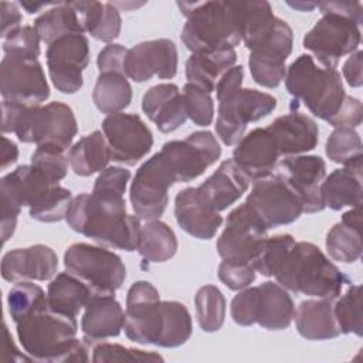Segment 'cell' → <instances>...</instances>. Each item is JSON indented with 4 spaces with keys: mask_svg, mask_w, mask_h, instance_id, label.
<instances>
[{
    "mask_svg": "<svg viewBox=\"0 0 363 363\" xmlns=\"http://www.w3.org/2000/svg\"><path fill=\"white\" fill-rule=\"evenodd\" d=\"M138 252L149 262H166L177 252L174 231L160 220H147L140 227Z\"/></svg>",
    "mask_w": 363,
    "mask_h": 363,
    "instance_id": "cell-39",
    "label": "cell"
},
{
    "mask_svg": "<svg viewBox=\"0 0 363 363\" xmlns=\"http://www.w3.org/2000/svg\"><path fill=\"white\" fill-rule=\"evenodd\" d=\"M173 174L157 152L136 170L129 190L135 216L142 220L159 218L167 206L169 189L174 184Z\"/></svg>",
    "mask_w": 363,
    "mask_h": 363,
    "instance_id": "cell-12",
    "label": "cell"
},
{
    "mask_svg": "<svg viewBox=\"0 0 363 363\" xmlns=\"http://www.w3.org/2000/svg\"><path fill=\"white\" fill-rule=\"evenodd\" d=\"M128 48L121 44H108L98 54V69L99 72H121L125 74L123 64Z\"/></svg>",
    "mask_w": 363,
    "mask_h": 363,
    "instance_id": "cell-54",
    "label": "cell"
},
{
    "mask_svg": "<svg viewBox=\"0 0 363 363\" xmlns=\"http://www.w3.org/2000/svg\"><path fill=\"white\" fill-rule=\"evenodd\" d=\"M193 333V322L189 309L177 301H162L160 319L155 345L160 347H179Z\"/></svg>",
    "mask_w": 363,
    "mask_h": 363,
    "instance_id": "cell-37",
    "label": "cell"
},
{
    "mask_svg": "<svg viewBox=\"0 0 363 363\" xmlns=\"http://www.w3.org/2000/svg\"><path fill=\"white\" fill-rule=\"evenodd\" d=\"M102 133L109 146L111 160L135 166L153 146V135L136 113L118 112L102 121Z\"/></svg>",
    "mask_w": 363,
    "mask_h": 363,
    "instance_id": "cell-13",
    "label": "cell"
},
{
    "mask_svg": "<svg viewBox=\"0 0 363 363\" xmlns=\"http://www.w3.org/2000/svg\"><path fill=\"white\" fill-rule=\"evenodd\" d=\"M244 69L241 65H234L228 71H225L216 85L217 101H223L242 88Z\"/></svg>",
    "mask_w": 363,
    "mask_h": 363,
    "instance_id": "cell-57",
    "label": "cell"
},
{
    "mask_svg": "<svg viewBox=\"0 0 363 363\" xmlns=\"http://www.w3.org/2000/svg\"><path fill=\"white\" fill-rule=\"evenodd\" d=\"M268 228L244 203L235 207L225 220V227L217 240V252L223 261L251 262Z\"/></svg>",
    "mask_w": 363,
    "mask_h": 363,
    "instance_id": "cell-15",
    "label": "cell"
},
{
    "mask_svg": "<svg viewBox=\"0 0 363 363\" xmlns=\"http://www.w3.org/2000/svg\"><path fill=\"white\" fill-rule=\"evenodd\" d=\"M142 109L162 133L179 129L187 119L183 95L174 84H157L142 98Z\"/></svg>",
    "mask_w": 363,
    "mask_h": 363,
    "instance_id": "cell-26",
    "label": "cell"
},
{
    "mask_svg": "<svg viewBox=\"0 0 363 363\" xmlns=\"http://www.w3.org/2000/svg\"><path fill=\"white\" fill-rule=\"evenodd\" d=\"M196 316L204 332H217L225 319V298L216 285L201 286L194 296Z\"/></svg>",
    "mask_w": 363,
    "mask_h": 363,
    "instance_id": "cell-41",
    "label": "cell"
},
{
    "mask_svg": "<svg viewBox=\"0 0 363 363\" xmlns=\"http://www.w3.org/2000/svg\"><path fill=\"white\" fill-rule=\"evenodd\" d=\"M3 99L28 106L41 105L50 96V85L38 60L4 55L0 64Z\"/></svg>",
    "mask_w": 363,
    "mask_h": 363,
    "instance_id": "cell-16",
    "label": "cell"
},
{
    "mask_svg": "<svg viewBox=\"0 0 363 363\" xmlns=\"http://www.w3.org/2000/svg\"><path fill=\"white\" fill-rule=\"evenodd\" d=\"M295 242L291 234L265 237L250 262L251 267L264 277H274Z\"/></svg>",
    "mask_w": 363,
    "mask_h": 363,
    "instance_id": "cell-42",
    "label": "cell"
},
{
    "mask_svg": "<svg viewBox=\"0 0 363 363\" xmlns=\"http://www.w3.org/2000/svg\"><path fill=\"white\" fill-rule=\"evenodd\" d=\"M250 180L235 166L233 159L220 163L217 170L197 186L206 201L216 210H227L234 204L248 189Z\"/></svg>",
    "mask_w": 363,
    "mask_h": 363,
    "instance_id": "cell-27",
    "label": "cell"
},
{
    "mask_svg": "<svg viewBox=\"0 0 363 363\" xmlns=\"http://www.w3.org/2000/svg\"><path fill=\"white\" fill-rule=\"evenodd\" d=\"M47 303V294L41 286L33 284L31 281L16 282V285L9 291L7 305L13 322H18L31 312Z\"/></svg>",
    "mask_w": 363,
    "mask_h": 363,
    "instance_id": "cell-45",
    "label": "cell"
},
{
    "mask_svg": "<svg viewBox=\"0 0 363 363\" xmlns=\"http://www.w3.org/2000/svg\"><path fill=\"white\" fill-rule=\"evenodd\" d=\"M360 28L356 23L337 14L323 13L305 34L303 47L325 68H336L342 57L353 54L360 45Z\"/></svg>",
    "mask_w": 363,
    "mask_h": 363,
    "instance_id": "cell-9",
    "label": "cell"
},
{
    "mask_svg": "<svg viewBox=\"0 0 363 363\" xmlns=\"http://www.w3.org/2000/svg\"><path fill=\"white\" fill-rule=\"evenodd\" d=\"M294 319L299 335L308 340H328L340 335L333 313V299H306L299 303Z\"/></svg>",
    "mask_w": 363,
    "mask_h": 363,
    "instance_id": "cell-31",
    "label": "cell"
},
{
    "mask_svg": "<svg viewBox=\"0 0 363 363\" xmlns=\"http://www.w3.org/2000/svg\"><path fill=\"white\" fill-rule=\"evenodd\" d=\"M1 360L3 362H33V359L26 352L23 353L18 350L6 323H4V340L1 346Z\"/></svg>",
    "mask_w": 363,
    "mask_h": 363,
    "instance_id": "cell-61",
    "label": "cell"
},
{
    "mask_svg": "<svg viewBox=\"0 0 363 363\" xmlns=\"http://www.w3.org/2000/svg\"><path fill=\"white\" fill-rule=\"evenodd\" d=\"M1 199V241L3 244L14 234L17 227V218L21 207L10 201L9 199L0 196Z\"/></svg>",
    "mask_w": 363,
    "mask_h": 363,
    "instance_id": "cell-58",
    "label": "cell"
},
{
    "mask_svg": "<svg viewBox=\"0 0 363 363\" xmlns=\"http://www.w3.org/2000/svg\"><path fill=\"white\" fill-rule=\"evenodd\" d=\"M275 173L282 176L302 201L303 213L312 214L325 208L322 183L326 177V163L316 155L286 156L278 162Z\"/></svg>",
    "mask_w": 363,
    "mask_h": 363,
    "instance_id": "cell-18",
    "label": "cell"
},
{
    "mask_svg": "<svg viewBox=\"0 0 363 363\" xmlns=\"http://www.w3.org/2000/svg\"><path fill=\"white\" fill-rule=\"evenodd\" d=\"M362 115H363L362 102L357 98L347 95L342 109L330 122V126H333V128H340V126L357 128L362 123Z\"/></svg>",
    "mask_w": 363,
    "mask_h": 363,
    "instance_id": "cell-55",
    "label": "cell"
},
{
    "mask_svg": "<svg viewBox=\"0 0 363 363\" xmlns=\"http://www.w3.org/2000/svg\"><path fill=\"white\" fill-rule=\"evenodd\" d=\"M284 79L294 99L301 101L311 113L329 125L347 96L337 69L318 65L309 54L299 55L286 68Z\"/></svg>",
    "mask_w": 363,
    "mask_h": 363,
    "instance_id": "cell-5",
    "label": "cell"
},
{
    "mask_svg": "<svg viewBox=\"0 0 363 363\" xmlns=\"http://www.w3.org/2000/svg\"><path fill=\"white\" fill-rule=\"evenodd\" d=\"M123 325L125 311L115 295H91L81 319V330L88 345L118 336Z\"/></svg>",
    "mask_w": 363,
    "mask_h": 363,
    "instance_id": "cell-25",
    "label": "cell"
},
{
    "mask_svg": "<svg viewBox=\"0 0 363 363\" xmlns=\"http://www.w3.org/2000/svg\"><path fill=\"white\" fill-rule=\"evenodd\" d=\"M71 169L78 176L101 173L111 160L109 146L101 130H94L74 143L68 153Z\"/></svg>",
    "mask_w": 363,
    "mask_h": 363,
    "instance_id": "cell-36",
    "label": "cell"
},
{
    "mask_svg": "<svg viewBox=\"0 0 363 363\" xmlns=\"http://www.w3.org/2000/svg\"><path fill=\"white\" fill-rule=\"evenodd\" d=\"M34 28L41 41L51 44L68 34H84V20L77 1H58L40 14Z\"/></svg>",
    "mask_w": 363,
    "mask_h": 363,
    "instance_id": "cell-34",
    "label": "cell"
},
{
    "mask_svg": "<svg viewBox=\"0 0 363 363\" xmlns=\"http://www.w3.org/2000/svg\"><path fill=\"white\" fill-rule=\"evenodd\" d=\"M362 57L363 52L360 50L354 51L353 54H350V57L345 61L342 72L343 77L346 79V82L353 86V88H359L363 84V74H362Z\"/></svg>",
    "mask_w": 363,
    "mask_h": 363,
    "instance_id": "cell-60",
    "label": "cell"
},
{
    "mask_svg": "<svg viewBox=\"0 0 363 363\" xmlns=\"http://www.w3.org/2000/svg\"><path fill=\"white\" fill-rule=\"evenodd\" d=\"M218 279L233 291H241L255 279V269L248 262L223 261L218 265Z\"/></svg>",
    "mask_w": 363,
    "mask_h": 363,
    "instance_id": "cell-52",
    "label": "cell"
},
{
    "mask_svg": "<svg viewBox=\"0 0 363 363\" xmlns=\"http://www.w3.org/2000/svg\"><path fill=\"white\" fill-rule=\"evenodd\" d=\"M121 28H122V18H121L119 9L113 3H105L102 16L98 24L95 26V28L89 34L99 41L111 43L119 37Z\"/></svg>",
    "mask_w": 363,
    "mask_h": 363,
    "instance_id": "cell-53",
    "label": "cell"
},
{
    "mask_svg": "<svg viewBox=\"0 0 363 363\" xmlns=\"http://www.w3.org/2000/svg\"><path fill=\"white\" fill-rule=\"evenodd\" d=\"M16 330L23 350L34 362L84 363L89 360V345L77 339V319L51 309L48 301L16 322Z\"/></svg>",
    "mask_w": 363,
    "mask_h": 363,
    "instance_id": "cell-2",
    "label": "cell"
},
{
    "mask_svg": "<svg viewBox=\"0 0 363 363\" xmlns=\"http://www.w3.org/2000/svg\"><path fill=\"white\" fill-rule=\"evenodd\" d=\"M316 7L320 10V13H332L342 16L345 18L352 20L357 26L363 21V6L362 3H350V1H325V3H316Z\"/></svg>",
    "mask_w": 363,
    "mask_h": 363,
    "instance_id": "cell-56",
    "label": "cell"
},
{
    "mask_svg": "<svg viewBox=\"0 0 363 363\" xmlns=\"http://www.w3.org/2000/svg\"><path fill=\"white\" fill-rule=\"evenodd\" d=\"M288 6H291L292 9H296L299 11H312L316 7V3H311V1H288Z\"/></svg>",
    "mask_w": 363,
    "mask_h": 363,
    "instance_id": "cell-64",
    "label": "cell"
},
{
    "mask_svg": "<svg viewBox=\"0 0 363 363\" xmlns=\"http://www.w3.org/2000/svg\"><path fill=\"white\" fill-rule=\"evenodd\" d=\"M58 257L45 244L14 248L1 258V277L7 282L48 281L55 277Z\"/></svg>",
    "mask_w": 363,
    "mask_h": 363,
    "instance_id": "cell-22",
    "label": "cell"
},
{
    "mask_svg": "<svg viewBox=\"0 0 363 363\" xmlns=\"http://www.w3.org/2000/svg\"><path fill=\"white\" fill-rule=\"evenodd\" d=\"M77 132L78 125L72 108L54 101L47 105L26 106L13 133L24 143L52 145L68 150Z\"/></svg>",
    "mask_w": 363,
    "mask_h": 363,
    "instance_id": "cell-7",
    "label": "cell"
},
{
    "mask_svg": "<svg viewBox=\"0 0 363 363\" xmlns=\"http://www.w3.org/2000/svg\"><path fill=\"white\" fill-rule=\"evenodd\" d=\"M31 164L43 172L51 182L60 183L67 176L69 157L65 155V150L52 146L41 145L31 155Z\"/></svg>",
    "mask_w": 363,
    "mask_h": 363,
    "instance_id": "cell-48",
    "label": "cell"
},
{
    "mask_svg": "<svg viewBox=\"0 0 363 363\" xmlns=\"http://www.w3.org/2000/svg\"><path fill=\"white\" fill-rule=\"evenodd\" d=\"M325 152L326 156L335 163H352L357 159H363L362 139L354 128H335L326 140Z\"/></svg>",
    "mask_w": 363,
    "mask_h": 363,
    "instance_id": "cell-44",
    "label": "cell"
},
{
    "mask_svg": "<svg viewBox=\"0 0 363 363\" xmlns=\"http://www.w3.org/2000/svg\"><path fill=\"white\" fill-rule=\"evenodd\" d=\"M160 295L147 281H136L126 294L123 330L128 339L140 345H155L159 319Z\"/></svg>",
    "mask_w": 363,
    "mask_h": 363,
    "instance_id": "cell-19",
    "label": "cell"
},
{
    "mask_svg": "<svg viewBox=\"0 0 363 363\" xmlns=\"http://www.w3.org/2000/svg\"><path fill=\"white\" fill-rule=\"evenodd\" d=\"M67 271L79 278L92 295H115L126 278L122 258L105 247L75 242L64 254Z\"/></svg>",
    "mask_w": 363,
    "mask_h": 363,
    "instance_id": "cell-6",
    "label": "cell"
},
{
    "mask_svg": "<svg viewBox=\"0 0 363 363\" xmlns=\"http://www.w3.org/2000/svg\"><path fill=\"white\" fill-rule=\"evenodd\" d=\"M333 313L340 333L362 336V286L350 284L343 295H337L333 299Z\"/></svg>",
    "mask_w": 363,
    "mask_h": 363,
    "instance_id": "cell-43",
    "label": "cell"
},
{
    "mask_svg": "<svg viewBox=\"0 0 363 363\" xmlns=\"http://www.w3.org/2000/svg\"><path fill=\"white\" fill-rule=\"evenodd\" d=\"M177 7L187 18L180 40L191 52L241 43L238 1H179Z\"/></svg>",
    "mask_w": 363,
    "mask_h": 363,
    "instance_id": "cell-4",
    "label": "cell"
},
{
    "mask_svg": "<svg viewBox=\"0 0 363 363\" xmlns=\"http://www.w3.org/2000/svg\"><path fill=\"white\" fill-rule=\"evenodd\" d=\"M174 216L180 228L199 240H211L223 223L197 187H186L176 194Z\"/></svg>",
    "mask_w": 363,
    "mask_h": 363,
    "instance_id": "cell-24",
    "label": "cell"
},
{
    "mask_svg": "<svg viewBox=\"0 0 363 363\" xmlns=\"http://www.w3.org/2000/svg\"><path fill=\"white\" fill-rule=\"evenodd\" d=\"M123 69L135 82H145L152 77L170 79L177 72V47L169 38L142 41L128 50Z\"/></svg>",
    "mask_w": 363,
    "mask_h": 363,
    "instance_id": "cell-20",
    "label": "cell"
},
{
    "mask_svg": "<svg viewBox=\"0 0 363 363\" xmlns=\"http://www.w3.org/2000/svg\"><path fill=\"white\" fill-rule=\"evenodd\" d=\"M0 14H1V38H6L9 34L21 27V11L17 3L13 1H1L0 3Z\"/></svg>",
    "mask_w": 363,
    "mask_h": 363,
    "instance_id": "cell-59",
    "label": "cell"
},
{
    "mask_svg": "<svg viewBox=\"0 0 363 363\" xmlns=\"http://www.w3.org/2000/svg\"><path fill=\"white\" fill-rule=\"evenodd\" d=\"M252 183L245 204L261 218L268 230L291 224L303 213L301 199L278 173L274 172Z\"/></svg>",
    "mask_w": 363,
    "mask_h": 363,
    "instance_id": "cell-11",
    "label": "cell"
},
{
    "mask_svg": "<svg viewBox=\"0 0 363 363\" xmlns=\"http://www.w3.org/2000/svg\"><path fill=\"white\" fill-rule=\"evenodd\" d=\"M92 101L102 113L122 112L132 101V86L128 77L121 72H99L92 91Z\"/></svg>",
    "mask_w": 363,
    "mask_h": 363,
    "instance_id": "cell-40",
    "label": "cell"
},
{
    "mask_svg": "<svg viewBox=\"0 0 363 363\" xmlns=\"http://www.w3.org/2000/svg\"><path fill=\"white\" fill-rule=\"evenodd\" d=\"M40 37L34 26H21L3 38L4 55L37 60L40 55Z\"/></svg>",
    "mask_w": 363,
    "mask_h": 363,
    "instance_id": "cell-49",
    "label": "cell"
},
{
    "mask_svg": "<svg viewBox=\"0 0 363 363\" xmlns=\"http://www.w3.org/2000/svg\"><path fill=\"white\" fill-rule=\"evenodd\" d=\"M362 159H357L325 177L322 183L325 207L342 210L343 207L362 206Z\"/></svg>",
    "mask_w": 363,
    "mask_h": 363,
    "instance_id": "cell-28",
    "label": "cell"
},
{
    "mask_svg": "<svg viewBox=\"0 0 363 363\" xmlns=\"http://www.w3.org/2000/svg\"><path fill=\"white\" fill-rule=\"evenodd\" d=\"M292 111L278 116L267 126L272 135L281 156H296L316 147L319 140V128L316 122L298 109L292 101Z\"/></svg>",
    "mask_w": 363,
    "mask_h": 363,
    "instance_id": "cell-23",
    "label": "cell"
},
{
    "mask_svg": "<svg viewBox=\"0 0 363 363\" xmlns=\"http://www.w3.org/2000/svg\"><path fill=\"white\" fill-rule=\"evenodd\" d=\"M183 101L187 118L197 126H208L214 119V102L206 89L187 82L183 86Z\"/></svg>",
    "mask_w": 363,
    "mask_h": 363,
    "instance_id": "cell-47",
    "label": "cell"
},
{
    "mask_svg": "<svg viewBox=\"0 0 363 363\" xmlns=\"http://www.w3.org/2000/svg\"><path fill=\"white\" fill-rule=\"evenodd\" d=\"M295 316V305L288 291L278 282L267 281L258 286L257 323L268 330L286 329Z\"/></svg>",
    "mask_w": 363,
    "mask_h": 363,
    "instance_id": "cell-33",
    "label": "cell"
},
{
    "mask_svg": "<svg viewBox=\"0 0 363 363\" xmlns=\"http://www.w3.org/2000/svg\"><path fill=\"white\" fill-rule=\"evenodd\" d=\"M258 286H247L241 289L231 301V318L240 326H251L257 323Z\"/></svg>",
    "mask_w": 363,
    "mask_h": 363,
    "instance_id": "cell-51",
    "label": "cell"
},
{
    "mask_svg": "<svg viewBox=\"0 0 363 363\" xmlns=\"http://www.w3.org/2000/svg\"><path fill=\"white\" fill-rule=\"evenodd\" d=\"M235 61L237 52L234 48H214L191 52L186 62L187 82L211 94L216 91L221 75L234 67Z\"/></svg>",
    "mask_w": 363,
    "mask_h": 363,
    "instance_id": "cell-30",
    "label": "cell"
},
{
    "mask_svg": "<svg viewBox=\"0 0 363 363\" xmlns=\"http://www.w3.org/2000/svg\"><path fill=\"white\" fill-rule=\"evenodd\" d=\"M55 184L58 183L51 182L33 164H21L3 176L0 182V196L21 208H30Z\"/></svg>",
    "mask_w": 363,
    "mask_h": 363,
    "instance_id": "cell-29",
    "label": "cell"
},
{
    "mask_svg": "<svg viewBox=\"0 0 363 363\" xmlns=\"http://www.w3.org/2000/svg\"><path fill=\"white\" fill-rule=\"evenodd\" d=\"M274 277L286 291L326 299H335L350 284L318 245L306 241L294 244Z\"/></svg>",
    "mask_w": 363,
    "mask_h": 363,
    "instance_id": "cell-3",
    "label": "cell"
},
{
    "mask_svg": "<svg viewBox=\"0 0 363 363\" xmlns=\"http://www.w3.org/2000/svg\"><path fill=\"white\" fill-rule=\"evenodd\" d=\"M294 34L286 21L277 18L274 30L257 48L250 51L252 79L265 88H277L285 78L286 60L292 51Z\"/></svg>",
    "mask_w": 363,
    "mask_h": 363,
    "instance_id": "cell-17",
    "label": "cell"
},
{
    "mask_svg": "<svg viewBox=\"0 0 363 363\" xmlns=\"http://www.w3.org/2000/svg\"><path fill=\"white\" fill-rule=\"evenodd\" d=\"M47 67L52 85L62 94H75L84 85L82 71L89 64V43L84 34H68L48 44Z\"/></svg>",
    "mask_w": 363,
    "mask_h": 363,
    "instance_id": "cell-14",
    "label": "cell"
},
{
    "mask_svg": "<svg viewBox=\"0 0 363 363\" xmlns=\"http://www.w3.org/2000/svg\"><path fill=\"white\" fill-rule=\"evenodd\" d=\"M54 3H37V1H20V6L28 13V14H34V13H38L41 11L43 9L48 7V6H52Z\"/></svg>",
    "mask_w": 363,
    "mask_h": 363,
    "instance_id": "cell-63",
    "label": "cell"
},
{
    "mask_svg": "<svg viewBox=\"0 0 363 363\" xmlns=\"http://www.w3.org/2000/svg\"><path fill=\"white\" fill-rule=\"evenodd\" d=\"M72 200L68 189L55 184L52 186L34 206L28 208L31 218L41 223H57L65 218L67 210Z\"/></svg>",
    "mask_w": 363,
    "mask_h": 363,
    "instance_id": "cell-46",
    "label": "cell"
},
{
    "mask_svg": "<svg viewBox=\"0 0 363 363\" xmlns=\"http://www.w3.org/2000/svg\"><path fill=\"white\" fill-rule=\"evenodd\" d=\"M277 99L251 88H241L218 102L216 132L227 146L237 145L245 133L248 122H257L275 111Z\"/></svg>",
    "mask_w": 363,
    "mask_h": 363,
    "instance_id": "cell-8",
    "label": "cell"
},
{
    "mask_svg": "<svg viewBox=\"0 0 363 363\" xmlns=\"http://www.w3.org/2000/svg\"><path fill=\"white\" fill-rule=\"evenodd\" d=\"M240 23H241V41L252 51L274 30L277 16L268 1H238Z\"/></svg>",
    "mask_w": 363,
    "mask_h": 363,
    "instance_id": "cell-38",
    "label": "cell"
},
{
    "mask_svg": "<svg viewBox=\"0 0 363 363\" xmlns=\"http://www.w3.org/2000/svg\"><path fill=\"white\" fill-rule=\"evenodd\" d=\"M18 159V147L14 142L3 136V150H1V169H7L10 164L16 163Z\"/></svg>",
    "mask_w": 363,
    "mask_h": 363,
    "instance_id": "cell-62",
    "label": "cell"
},
{
    "mask_svg": "<svg viewBox=\"0 0 363 363\" xmlns=\"http://www.w3.org/2000/svg\"><path fill=\"white\" fill-rule=\"evenodd\" d=\"M174 182L187 183L203 174L221 156V147L210 130H197L183 140H170L159 152Z\"/></svg>",
    "mask_w": 363,
    "mask_h": 363,
    "instance_id": "cell-10",
    "label": "cell"
},
{
    "mask_svg": "<svg viewBox=\"0 0 363 363\" xmlns=\"http://www.w3.org/2000/svg\"><path fill=\"white\" fill-rule=\"evenodd\" d=\"M279 156L269 130L267 128H255L235 145L233 162L250 182H255L275 172Z\"/></svg>",
    "mask_w": 363,
    "mask_h": 363,
    "instance_id": "cell-21",
    "label": "cell"
},
{
    "mask_svg": "<svg viewBox=\"0 0 363 363\" xmlns=\"http://www.w3.org/2000/svg\"><path fill=\"white\" fill-rule=\"evenodd\" d=\"M362 206L343 213L326 234V250L332 259L350 264L362 255Z\"/></svg>",
    "mask_w": 363,
    "mask_h": 363,
    "instance_id": "cell-32",
    "label": "cell"
},
{
    "mask_svg": "<svg viewBox=\"0 0 363 363\" xmlns=\"http://www.w3.org/2000/svg\"><path fill=\"white\" fill-rule=\"evenodd\" d=\"M92 291L75 275L67 272L57 274L47 289L48 306L60 313L74 316L85 308Z\"/></svg>",
    "mask_w": 363,
    "mask_h": 363,
    "instance_id": "cell-35",
    "label": "cell"
},
{
    "mask_svg": "<svg viewBox=\"0 0 363 363\" xmlns=\"http://www.w3.org/2000/svg\"><path fill=\"white\" fill-rule=\"evenodd\" d=\"M125 193L94 189L72 197L65 214L68 225L95 242L118 250L136 251L140 218L126 213Z\"/></svg>",
    "mask_w": 363,
    "mask_h": 363,
    "instance_id": "cell-1",
    "label": "cell"
},
{
    "mask_svg": "<svg viewBox=\"0 0 363 363\" xmlns=\"http://www.w3.org/2000/svg\"><path fill=\"white\" fill-rule=\"evenodd\" d=\"M92 362H157L163 360L159 353L146 352L133 347H125L116 343H98L92 349Z\"/></svg>",
    "mask_w": 363,
    "mask_h": 363,
    "instance_id": "cell-50",
    "label": "cell"
}]
</instances>
